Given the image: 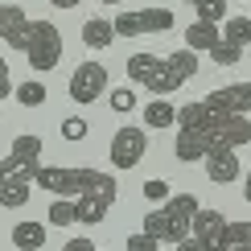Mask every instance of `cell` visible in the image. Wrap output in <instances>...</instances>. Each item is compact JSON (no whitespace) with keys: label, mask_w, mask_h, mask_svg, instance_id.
<instances>
[{"label":"cell","mask_w":251,"mask_h":251,"mask_svg":"<svg viewBox=\"0 0 251 251\" xmlns=\"http://www.w3.org/2000/svg\"><path fill=\"white\" fill-rule=\"evenodd\" d=\"M33 185L50 190L54 198H78L82 194V169H66V165H41Z\"/></svg>","instance_id":"10"},{"label":"cell","mask_w":251,"mask_h":251,"mask_svg":"<svg viewBox=\"0 0 251 251\" xmlns=\"http://www.w3.org/2000/svg\"><path fill=\"white\" fill-rule=\"evenodd\" d=\"M177 124H181V128H206V132H210V124H214V111L206 107V99H198V103H185V107H177Z\"/></svg>","instance_id":"21"},{"label":"cell","mask_w":251,"mask_h":251,"mask_svg":"<svg viewBox=\"0 0 251 251\" xmlns=\"http://www.w3.org/2000/svg\"><path fill=\"white\" fill-rule=\"evenodd\" d=\"M107 82H111V75H107L103 62H78L75 75H70V99L87 107V103H95L107 91Z\"/></svg>","instance_id":"5"},{"label":"cell","mask_w":251,"mask_h":251,"mask_svg":"<svg viewBox=\"0 0 251 251\" xmlns=\"http://www.w3.org/2000/svg\"><path fill=\"white\" fill-rule=\"evenodd\" d=\"M239 173H243L239 169V149H231V144H218V149L206 156V177H210L214 185H231Z\"/></svg>","instance_id":"13"},{"label":"cell","mask_w":251,"mask_h":251,"mask_svg":"<svg viewBox=\"0 0 251 251\" xmlns=\"http://www.w3.org/2000/svg\"><path fill=\"white\" fill-rule=\"evenodd\" d=\"M0 177H4V156H0Z\"/></svg>","instance_id":"41"},{"label":"cell","mask_w":251,"mask_h":251,"mask_svg":"<svg viewBox=\"0 0 251 251\" xmlns=\"http://www.w3.org/2000/svg\"><path fill=\"white\" fill-rule=\"evenodd\" d=\"M214 149H218V136L206 132V128H181V132H177V140H173V156H177L181 165L206 161Z\"/></svg>","instance_id":"8"},{"label":"cell","mask_w":251,"mask_h":251,"mask_svg":"<svg viewBox=\"0 0 251 251\" xmlns=\"http://www.w3.org/2000/svg\"><path fill=\"white\" fill-rule=\"evenodd\" d=\"M37 169H41V140H37L33 132H25V136H17L13 149H8L4 173H17V177H29V181H33Z\"/></svg>","instance_id":"7"},{"label":"cell","mask_w":251,"mask_h":251,"mask_svg":"<svg viewBox=\"0 0 251 251\" xmlns=\"http://www.w3.org/2000/svg\"><path fill=\"white\" fill-rule=\"evenodd\" d=\"M99 4H124V0H99Z\"/></svg>","instance_id":"40"},{"label":"cell","mask_w":251,"mask_h":251,"mask_svg":"<svg viewBox=\"0 0 251 251\" xmlns=\"http://www.w3.org/2000/svg\"><path fill=\"white\" fill-rule=\"evenodd\" d=\"M13 247L17 251H41L46 247V223H17L13 226Z\"/></svg>","instance_id":"20"},{"label":"cell","mask_w":251,"mask_h":251,"mask_svg":"<svg viewBox=\"0 0 251 251\" xmlns=\"http://www.w3.org/2000/svg\"><path fill=\"white\" fill-rule=\"evenodd\" d=\"M223 37L235 41V46H247L251 41V17H226L223 21Z\"/></svg>","instance_id":"25"},{"label":"cell","mask_w":251,"mask_h":251,"mask_svg":"<svg viewBox=\"0 0 251 251\" xmlns=\"http://www.w3.org/2000/svg\"><path fill=\"white\" fill-rule=\"evenodd\" d=\"M82 194H91V198H103V202H116L120 198V185H116V177L111 173H99V169H82Z\"/></svg>","instance_id":"17"},{"label":"cell","mask_w":251,"mask_h":251,"mask_svg":"<svg viewBox=\"0 0 251 251\" xmlns=\"http://www.w3.org/2000/svg\"><path fill=\"white\" fill-rule=\"evenodd\" d=\"M173 13L169 8H124L116 17V33L120 37H140V33H169Z\"/></svg>","instance_id":"4"},{"label":"cell","mask_w":251,"mask_h":251,"mask_svg":"<svg viewBox=\"0 0 251 251\" xmlns=\"http://www.w3.org/2000/svg\"><path fill=\"white\" fill-rule=\"evenodd\" d=\"M144 152H149V136H144V128H120L116 136H111V165L116 169H136V165L144 161Z\"/></svg>","instance_id":"6"},{"label":"cell","mask_w":251,"mask_h":251,"mask_svg":"<svg viewBox=\"0 0 251 251\" xmlns=\"http://www.w3.org/2000/svg\"><path fill=\"white\" fill-rule=\"evenodd\" d=\"M29 13L21 4H0V41H8L13 50H25L29 46Z\"/></svg>","instance_id":"12"},{"label":"cell","mask_w":251,"mask_h":251,"mask_svg":"<svg viewBox=\"0 0 251 251\" xmlns=\"http://www.w3.org/2000/svg\"><path fill=\"white\" fill-rule=\"evenodd\" d=\"M128 78L136 87H149L152 95H169V91L181 87V78L173 75L169 58H156V54H132L128 58Z\"/></svg>","instance_id":"3"},{"label":"cell","mask_w":251,"mask_h":251,"mask_svg":"<svg viewBox=\"0 0 251 251\" xmlns=\"http://www.w3.org/2000/svg\"><path fill=\"white\" fill-rule=\"evenodd\" d=\"M111 111H120V116L136 111V91L132 87H116V91H111Z\"/></svg>","instance_id":"29"},{"label":"cell","mask_w":251,"mask_h":251,"mask_svg":"<svg viewBox=\"0 0 251 251\" xmlns=\"http://www.w3.org/2000/svg\"><path fill=\"white\" fill-rule=\"evenodd\" d=\"M75 202H78V223H87V226H99L103 218H107V202H103V198H91V194H78Z\"/></svg>","instance_id":"22"},{"label":"cell","mask_w":251,"mask_h":251,"mask_svg":"<svg viewBox=\"0 0 251 251\" xmlns=\"http://www.w3.org/2000/svg\"><path fill=\"white\" fill-rule=\"evenodd\" d=\"M231 251H251V247H243V243H235V247H231Z\"/></svg>","instance_id":"39"},{"label":"cell","mask_w":251,"mask_h":251,"mask_svg":"<svg viewBox=\"0 0 251 251\" xmlns=\"http://www.w3.org/2000/svg\"><path fill=\"white\" fill-rule=\"evenodd\" d=\"M144 124H149V128H156V132L173 128V124H177V107H173L165 95H156L152 103H144Z\"/></svg>","instance_id":"19"},{"label":"cell","mask_w":251,"mask_h":251,"mask_svg":"<svg viewBox=\"0 0 251 251\" xmlns=\"http://www.w3.org/2000/svg\"><path fill=\"white\" fill-rule=\"evenodd\" d=\"M62 251H99L95 243H91V239H66V247Z\"/></svg>","instance_id":"35"},{"label":"cell","mask_w":251,"mask_h":251,"mask_svg":"<svg viewBox=\"0 0 251 251\" xmlns=\"http://www.w3.org/2000/svg\"><path fill=\"white\" fill-rule=\"evenodd\" d=\"M62 136H66V140H82V136H87V120H82V116L62 120Z\"/></svg>","instance_id":"33"},{"label":"cell","mask_w":251,"mask_h":251,"mask_svg":"<svg viewBox=\"0 0 251 251\" xmlns=\"http://www.w3.org/2000/svg\"><path fill=\"white\" fill-rule=\"evenodd\" d=\"M243 198H247V202H251V169L243 173Z\"/></svg>","instance_id":"38"},{"label":"cell","mask_w":251,"mask_h":251,"mask_svg":"<svg viewBox=\"0 0 251 251\" xmlns=\"http://www.w3.org/2000/svg\"><path fill=\"white\" fill-rule=\"evenodd\" d=\"M25 58L33 66V75H50V70L62 62V33L54 21H33L29 25V46H25Z\"/></svg>","instance_id":"2"},{"label":"cell","mask_w":251,"mask_h":251,"mask_svg":"<svg viewBox=\"0 0 251 251\" xmlns=\"http://www.w3.org/2000/svg\"><path fill=\"white\" fill-rule=\"evenodd\" d=\"M17 103L21 107H41V103H46V82H37V78L17 82Z\"/></svg>","instance_id":"26"},{"label":"cell","mask_w":251,"mask_h":251,"mask_svg":"<svg viewBox=\"0 0 251 251\" xmlns=\"http://www.w3.org/2000/svg\"><path fill=\"white\" fill-rule=\"evenodd\" d=\"M8 95H17V87H13V75H8V62L0 58V99H8Z\"/></svg>","instance_id":"34"},{"label":"cell","mask_w":251,"mask_h":251,"mask_svg":"<svg viewBox=\"0 0 251 251\" xmlns=\"http://www.w3.org/2000/svg\"><path fill=\"white\" fill-rule=\"evenodd\" d=\"M194 214H198V198L194 194H173L165 206L144 214V231L156 235L161 243H181L194 231Z\"/></svg>","instance_id":"1"},{"label":"cell","mask_w":251,"mask_h":251,"mask_svg":"<svg viewBox=\"0 0 251 251\" xmlns=\"http://www.w3.org/2000/svg\"><path fill=\"white\" fill-rule=\"evenodd\" d=\"M78 223V202L75 198H58L50 206V226H75Z\"/></svg>","instance_id":"24"},{"label":"cell","mask_w":251,"mask_h":251,"mask_svg":"<svg viewBox=\"0 0 251 251\" xmlns=\"http://www.w3.org/2000/svg\"><path fill=\"white\" fill-rule=\"evenodd\" d=\"M29 190H33V181H29V177L4 173V177H0V206H8V210L25 206V202H29Z\"/></svg>","instance_id":"18"},{"label":"cell","mask_w":251,"mask_h":251,"mask_svg":"<svg viewBox=\"0 0 251 251\" xmlns=\"http://www.w3.org/2000/svg\"><path fill=\"white\" fill-rule=\"evenodd\" d=\"M116 21H107V17H91L87 25H82V46L87 50H107L111 41H116Z\"/></svg>","instance_id":"16"},{"label":"cell","mask_w":251,"mask_h":251,"mask_svg":"<svg viewBox=\"0 0 251 251\" xmlns=\"http://www.w3.org/2000/svg\"><path fill=\"white\" fill-rule=\"evenodd\" d=\"M206 107L218 116H247L251 111V82H231V87H218L206 95Z\"/></svg>","instance_id":"11"},{"label":"cell","mask_w":251,"mask_h":251,"mask_svg":"<svg viewBox=\"0 0 251 251\" xmlns=\"http://www.w3.org/2000/svg\"><path fill=\"white\" fill-rule=\"evenodd\" d=\"M185 4H198V0H185Z\"/></svg>","instance_id":"42"},{"label":"cell","mask_w":251,"mask_h":251,"mask_svg":"<svg viewBox=\"0 0 251 251\" xmlns=\"http://www.w3.org/2000/svg\"><path fill=\"white\" fill-rule=\"evenodd\" d=\"M177 251H206V247H202V239H194V235H185L181 243H177Z\"/></svg>","instance_id":"36"},{"label":"cell","mask_w":251,"mask_h":251,"mask_svg":"<svg viewBox=\"0 0 251 251\" xmlns=\"http://www.w3.org/2000/svg\"><path fill=\"white\" fill-rule=\"evenodd\" d=\"M144 198H149V202H169V185L161 181V177H152V181H144Z\"/></svg>","instance_id":"32"},{"label":"cell","mask_w":251,"mask_h":251,"mask_svg":"<svg viewBox=\"0 0 251 251\" xmlns=\"http://www.w3.org/2000/svg\"><path fill=\"white\" fill-rule=\"evenodd\" d=\"M198 21H214V25H223L226 21V0H198Z\"/></svg>","instance_id":"28"},{"label":"cell","mask_w":251,"mask_h":251,"mask_svg":"<svg viewBox=\"0 0 251 251\" xmlns=\"http://www.w3.org/2000/svg\"><path fill=\"white\" fill-rule=\"evenodd\" d=\"M169 66H173V75L181 78V87H185V82L198 75V50H190V46H185V50H173V54H169Z\"/></svg>","instance_id":"23"},{"label":"cell","mask_w":251,"mask_h":251,"mask_svg":"<svg viewBox=\"0 0 251 251\" xmlns=\"http://www.w3.org/2000/svg\"><path fill=\"white\" fill-rule=\"evenodd\" d=\"M194 239H202V247L206 251H231V239H226V218L210 210V206H198V214H194Z\"/></svg>","instance_id":"9"},{"label":"cell","mask_w":251,"mask_h":251,"mask_svg":"<svg viewBox=\"0 0 251 251\" xmlns=\"http://www.w3.org/2000/svg\"><path fill=\"white\" fill-rule=\"evenodd\" d=\"M50 4H54V8H78L82 0H50Z\"/></svg>","instance_id":"37"},{"label":"cell","mask_w":251,"mask_h":251,"mask_svg":"<svg viewBox=\"0 0 251 251\" xmlns=\"http://www.w3.org/2000/svg\"><path fill=\"white\" fill-rule=\"evenodd\" d=\"M226 239H231V247L235 243L251 247V223H226Z\"/></svg>","instance_id":"31"},{"label":"cell","mask_w":251,"mask_h":251,"mask_svg":"<svg viewBox=\"0 0 251 251\" xmlns=\"http://www.w3.org/2000/svg\"><path fill=\"white\" fill-rule=\"evenodd\" d=\"M210 132L218 136V144H231V149L251 144V120H247V116H218V111H214Z\"/></svg>","instance_id":"14"},{"label":"cell","mask_w":251,"mask_h":251,"mask_svg":"<svg viewBox=\"0 0 251 251\" xmlns=\"http://www.w3.org/2000/svg\"><path fill=\"white\" fill-rule=\"evenodd\" d=\"M124 247H128V251H161V239L149 235V231H140V235H128V239H124Z\"/></svg>","instance_id":"30"},{"label":"cell","mask_w":251,"mask_h":251,"mask_svg":"<svg viewBox=\"0 0 251 251\" xmlns=\"http://www.w3.org/2000/svg\"><path fill=\"white\" fill-rule=\"evenodd\" d=\"M239 58H243V46H235V41H226V37L210 50V62H218V66H235Z\"/></svg>","instance_id":"27"},{"label":"cell","mask_w":251,"mask_h":251,"mask_svg":"<svg viewBox=\"0 0 251 251\" xmlns=\"http://www.w3.org/2000/svg\"><path fill=\"white\" fill-rule=\"evenodd\" d=\"M218 41H223V29H218L214 21H194V25L185 29V46L198 50V54H210Z\"/></svg>","instance_id":"15"}]
</instances>
